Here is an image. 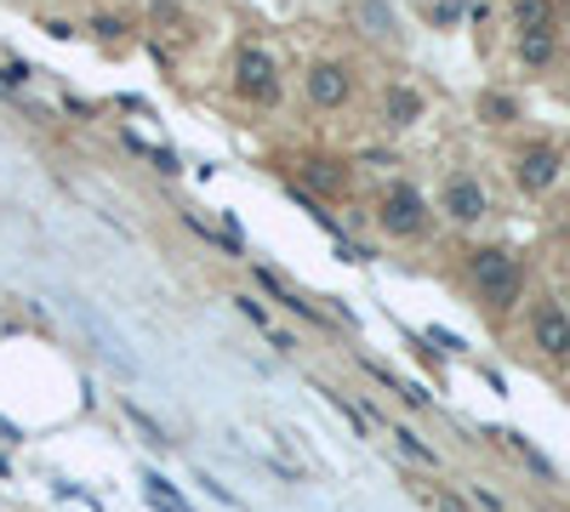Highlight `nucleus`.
I'll use <instances>...</instances> for the list:
<instances>
[{
	"label": "nucleus",
	"mask_w": 570,
	"mask_h": 512,
	"mask_svg": "<svg viewBox=\"0 0 570 512\" xmlns=\"http://www.w3.org/2000/svg\"><path fill=\"white\" fill-rule=\"evenodd\" d=\"M467 280H474V291H480L491 307H514L525 273H519V262H514L508 251H474V257H467Z\"/></svg>",
	"instance_id": "1"
},
{
	"label": "nucleus",
	"mask_w": 570,
	"mask_h": 512,
	"mask_svg": "<svg viewBox=\"0 0 570 512\" xmlns=\"http://www.w3.org/2000/svg\"><path fill=\"white\" fill-rule=\"evenodd\" d=\"M234 86H240L251 102H275L280 97V63H275V52H262V46H240V52H234Z\"/></svg>",
	"instance_id": "2"
},
{
	"label": "nucleus",
	"mask_w": 570,
	"mask_h": 512,
	"mask_svg": "<svg viewBox=\"0 0 570 512\" xmlns=\"http://www.w3.org/2000/svg\"><path fill=\"white\" fill-rule=\"evenodd\" d=\"M377 222H383L394 239H411V233H422V228H428V199H422L411 183H399V188H388V194H383Z\"/></svg>",
	"instance_id": "3"
},
{
	"label": "nucleus",
	"mask_w": 570,
	"mask_h": 512,
	"mask_svg": "<svg viewBox=\"0 0 570 512\" xmlns=\"http://www.w3.org/2000/svg\"><path fill=\"white\" fill-rule=\"evenodd\" d=\"M559 171H564V154H559L553 143H536V149H525V154L514 160V177H519L525 194H548V188L559 183Z\"/></svg>",
	"instance_id": "4"
},
{
	"label": "nucleus",
	"mask_w": 570,
	"mask_h": 512,
	"mask_svg": "<svg viewBox=\"0 0 570 512\" xmlns=\"http://www.w3.org/2000/svg\"><path fill=\"white\" fill-rule=\"evenodd\" d=\"M348 97H354V75L343 63H314L309 68V102L314 109H343Z\"/></svg>",
	"instance_id": "5"
},
{
	"label": "nucleus",
	"mask_w": 570,
	"mask_h": 512,
	"mask_svg": "<svg viewBox=\"0 0 570 512\" xmlns=\"http://www.w3.org/2000/svg\"><path fill=\"white\" fill-rule=\"evenodd\" d=\"M530 336H536V348H542L548 359H564L570 353V314L559 302H542L530 314Z\"/></svg>",
	"instance_id": "6"
},
{
	"label": "nucleus",
	"mask_w": 570,
	"mask_h": 512,
	"mask_svg": "<svg viewBox=\"0 0 570 512\" xmlns=\"http://www.w3.org/2000/svg\"><path fill=\"white\" fill-rule=\"evenodd\" d=\"M445 217H451V222H480V217H485V188H480V177H451V183H445Z\"/></svg>",
	"instance_id": "7"
},
{
	"label": "nucleus",
	"mask_w": 570,
	"mask_h": 512,
	"mask_svg": "<svg viewBox=\"0 0 570 512\" xmlns=\"http://www.w3.org/2000/svg\"><path fill=\"white\" fill-rule=\"evenodd\" d=\"M422 109H428V102H422V91H417V86H388V97H383V115H388V126H399V131L417 126V120H422Z\"/></svg>",
	"instance_id": "8"
},
{
	"label": "nucleus",
	"mask_w": 570,
	"mask_h": 512,
	"mask_svg": "<svg viewBox=\"0 0 570 512\" xmlns=\"http://www.w3.org/2000/svg\"><path fill=\"white\" fill-rule=\"evenodd\" d=\"M553 23H559L553 0H514V29L519 34H553Z\"/></svg>",
	"instance_id": "9"
},
{
	"label": "nucleus",
	"mask_w": 570,
	"mask_h": 512,
	"mask_svg": "<svg viewBox=\"0 0 570 512\" xmlns=\"http://www.w3.org/2000/svg\"><path fill=\"white\" fill-rule=\"evenodd\" d=\"M553 52H559L553 34H519V63H525V68H548Z\"/></svg>",
	"instance_id": "10"
},
{
	"label": "nucleus",
	"mask_w": 570,
	"mask_h": 512,
	"mask_svg": "<svg viewBox=\"0 0 570 512\" xmlns=\"http://www.w3.org/2000/svg\"><path fill=\"white\" fill-rule=\"evenodd\" d=\"M480 115H485L491 126H508V120H519V102L502 97V91H485V97H480Z\"/></svg>",
	"instance_id": "11"
},
{
	"label": "nucleus",
	"mask_w": 570,
	"mask_h": 512,
	"mask_svg": "<svg viewBox=\"0 0 570 512\" xmlns=\"http://www.w3.org/2000/svg\"><path fill=\"white\" fill-rule=\"evenodd\" d=\"M143 490L154 495V506H160V512H183V501L172 495V484H165V478H160V472H149V478H143Z\"/></svg>",
	"instance_id": "12"
},
{
	"label": "nucleus",
	"mask_w": 570,
	"mask_h": 512,
	"mask_svg": "<svg viewBox=\"0 0 570 512\" xmlns=\"http://www.w3.org/2000/svg\"><path fill=\"white\" fill-rule=\"evenodd\" d=\"M359 18L372 23V34H383V41H388V34H394V12L383 7V0H365V7H359Z\"/></svg>",
	"instance_id": "13"
},
{
	"label": "nucleus",
	"mask_w": 570,
	"mask_h": 512,
	"mask_svg": "<svg viewBox=\"0 0 570 512\" xmlns=\"http://www.w3.org/2000/svg\"><path fill=\"white\" fill-rule=\"evenodd\" d=\"M309 177H314L325 194H337V188H343V171H337V160H309Z\"/></svg>",
	"instance_id": "14"
},
{
	"label": "nucleus",
	"mask_w": 570,
	"mask_h": 512,
	"mask_svg": "<svg viewBox=\"0 0 570 512\" xmlns=\"http://www.w3.org/2000/svg\"><path fill=\"white\" fill-rule=\"evenodd\" d=\"M394 438H399V450H406V456H417V461H433V450H428V444H417V433H406V427H399Z\"/></svg>",
	"instance_id": "15"
},
{
	"label": "nucleus",
	"mask_w": 570,
	"mask_h": 512,
	"mask_svg": "<svg viewBox=\"0 0 570 512\" xmlns=\"http://www.w3.org/2000/svg\"><path fill=\"white\" fill-rule=\"evenodd\" d=\"M0 75H7L12 86H23V80H29V63H7V68H0Z\"/></svg>",
	"instance_id": "16"
},
{
	"label": "nucleus",
	"mask_w": 570,
	"mask_h": 512,
	"mask_svg": "<svg viewBox=\"0 0 570 512\" xmlns=\"http://www.w3.org/2000/svg\"><path fill=\"white\" fill-rule=\"evenodd\" d=\"M234 302H240V314H246V319H251V325H262V307H257V302H251V296H234Z\"/></svg>",
	"instance_id": "17"
},
{
	"label": "nucleus",
	"mask_w": 570,
	"mask_h": 512,
	"mask_svg": "<svg viewBox=\"0 0 570 512\" xmlns=\"http://www.w3.org/2000/svg\"><path fill=\"white\" fill-rule=\"evenodd\" d=\"M92 29H97V34H109V41H115V34H120V29H126V23H120V18H97V23H92Z\"/></svg>",
	"instance_id": "18"
},
{
	"label": "nucleus",
	"mask_w": 570,
	"mask_h": 512,
	"mask_svg": "<svg viewBox=\"0 0 570 512\" xmlns=\"http://www.w3.org/2000/svg\"><path fill=\"white\" fill-rule=\"evenodd\" d=\"M564 314H570V307H564Z\"/></svg>",
	"instance_id": "19"
}]
</instances>
